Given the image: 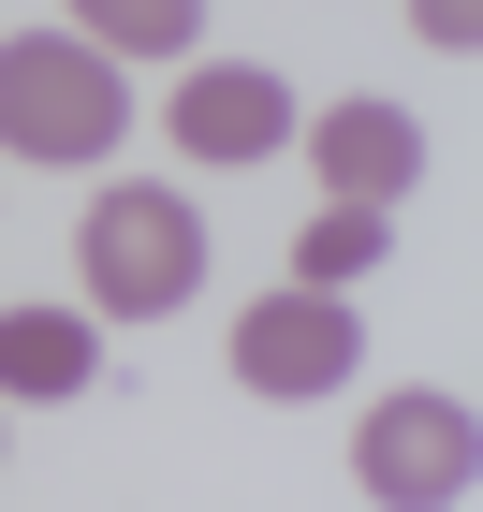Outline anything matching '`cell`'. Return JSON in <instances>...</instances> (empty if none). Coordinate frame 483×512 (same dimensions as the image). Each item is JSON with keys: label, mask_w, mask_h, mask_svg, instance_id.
<instances>
[{"label": "cell", "mask_w": 483, "mask_h": 512, "mask_svg": "<svg viewBox=\"0 0 483 512\" xmlns=\"http://www.w3.org/2000/svg\"><path fill=\"white\" fill-rule=\"evenodd\" d=\"M352 483L366 498H410V512H440L483 483V425H469V395H381L352 425Z\"/></svg>", "instance_id": "3"}, {"label": "cell", "mask_w": 483, "mask_h": 512, "mask_svg": "<svg viewBox=\"0 0 483 512\" xmlns=\"http://www.w3.org/2000/svg\"><path fill=\"white\" fill-rule=\"evenodd\" d=\"M293 147H308V176L337 205H396L410 176H425V118L410 103H337V118H293Z\"/></svg>", "instance_id": "6"}, {"label": "cell", "mask_w": 483, "mask_h": 512, "mask_svg": "<svg viewBox=\"0 0 483 512\" xmlns=\"http://www.w3.org/2000/svg\"><path fill=\"white\" fill-rule=\"evenodd\" d=\"M161 132H176V161H205V176H249V161L293 147V88L264 74V59H205V74L161 103Z\"/></svg>", "instance_id": "5"}, {"label": "cell", "mask_w": 483, "mask_h": 512, "mask_svg": "<svg viewBox=\"0 0 483 512\" xmlns=\"http://www.w3.org/2000/svg\"><path fill=\"white\" fill-rule=\"evenodd\" d=\"M74 30L103 59H191L205 44V0H74Z\"/></svg>", "instance_id": "8"}, {"label": "cell", "mask_w": 483, "mask_h": 512, "mask_svg": "<svg viewBox=\"0 0 483 512\" xmlns=\"http://www.w3.org/2000/svg\"><path fill=\"white\" fill-rule=\"evenodd\" d=\"M88 381H103L88 308H0V395H88Z\"/></svg>", "instance_id": "7"}, {"label": "cell", "mask_w": 483, "mask_h": 512, "mask_svg": "<svg viewBox=\"0 0 483 512\" xmlns=\"http://www.w3.org/2000/svg\"><path fill=\"white\" fill-rule=\"evenodd\" d=\"M118 132H132V88L88 30H15L0 44V161L88 176V161H118Z\"/></svg>", "instance_id": "1"}, {"label": "cell", "mask_w": 483, "mask_h": 512, "mask_svg": "<svg viewBox=\"0 0 483 512\" xmlns=\"http://www.w3.org/2000/svg\"><path fill=\"white\" fill-rule=\"evenodd\" d=\"M366 366V337H352V293H249L235 308V381L249 395H279V410H308V395H337Z\"/></svg>", "instance_id": "4"}, {"label": "cell", "mask_w": 483, "mask_h": 512, "mask_svg": "<svg viewBox=\"0 0 483 512\" xmlns=\"http://www.w3.org/2000/svg\"><path fill=\"white\" fill-rule=\"evenodd\" d=\"M381 249H396V220H381V205H337V191H322V220L293 235V278H308V293H352Z\"/></svg>", "instance_id": "9"}, {"label": "cell", "mask_w": 483, "mask_h": 512, "mask_svg": "<svg viewBox=\"0 0 483 512\" xmlns=\"http://www.w3.org/2000/svg\"><path fill=\"white\" fill-rule=\"evenodd\" d=\"M74 264H88V308L103 322H176L205 293V220L161 176H103V205L74 220Z\"/></svg>", "instance_id": "2"}, {"label": "cell", "mask_w": 483, "mask_h": 512, "mask_svg": "<svg viewBox=\"0 0 483 512\" xmlns=\"http://www.w3.org/2000/svg\"><path fill=\"white\" fill-rule=\"evenodd\" d=\"M410 30L440 44V59H469V44H483V0H410Z\"/></svg>", "instance_id": "10"}]
</instances>
